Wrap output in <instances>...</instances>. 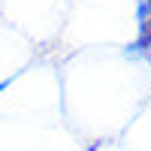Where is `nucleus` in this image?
<instances>
[{
  "label": "nucleus",
  "instance_id": "nucleus-1",
  "mask_svg": "<svg viewBox=\"0 0 151 151\" xmlns=\"http://www.w3.org/2000/svg\"><path fill=\"white\" fill-rule=\"evenodd\" d=\"M6 88H9V79H3V82H0V94H3Z\"/></svg>",
  "mask_w": 151,
  "mask_h": 151
}]
</instances>
